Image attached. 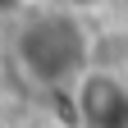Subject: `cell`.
Instances as JSON below:
<instances>
[{"instance_id": "3", "label": "cell", "mask_w": 128, "mask_h": 128, "mask_svg": "<svg viewBox=\"0 0 128 128\" xmlns=\"http://www.w3.org/2000/svg\"><path fill=\"white\" fill-rule=\"evenodd\" d=\"M60 5H69V9H82V5H96V0H60Z\"/></svg>"}, {"instance_id": "1", "label": "cell", "mask_w": 128, "mask_h": 128, "mask_svg": "<svg viewBox=\"0 0 128 128\" xmlns=\"http://www.w3.org/2000/svg\"><path fill=\"white\" fill-rule=\"evenodd\" d=\"M14 64L32 87H73L92 69V32L69 5H46L14 32Z\"/></svg>"}, {"instance_id": "2", "label": "cell", "mask_w": 128, "mask_h": 128, "mask_svg": "<svg viewBox=\"0 0 128 128\" xmlns=\"http://www.w3.org/2000/svg\"><path fill=\"white\" fill-rule=\"evenodd\" d=\"M87 128H128V87H124V96H119V101L110 105L101 119H92Z\"/></svg>"}]
</instances>
